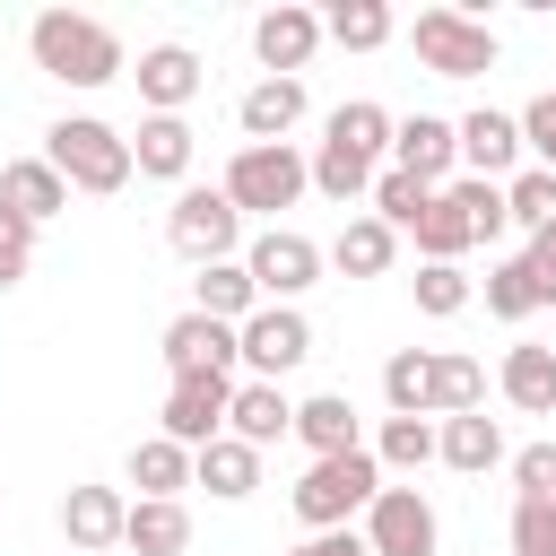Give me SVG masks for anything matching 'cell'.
I'll use <instances>...</instances> for the list:
<instances>
[{
  "label": "cell",
  "mask_w": 556,
  "mask_h": 556,
  "mask_svg": "<svg viewBox=\"0 0 556 556\" xmlns=\"http://www.w3.org/2000/svg\"><path fill=\"white\" fill-rule=\"evenodd\" d=\"M408 43H417V61L434 78H486L495 70V26L469 17V9H417Z\"/></svg>",
  "instance_id": "obj_5"
},
{
  "label": "cell",
  "mask_w": 556,
  "mask_h": 556,
  "mask_svg": "<svg viewBox=\"0 0 556 556\" xmlns=\"http://www.w3.org/2000/svg\"><path fill=\"white\" fill-rule=\"evenodd\" d=\"M235 348H243V374H252V382H278V374H295V365L313 356V321H304L295 304H261V313L235 330Z\"/></svg>",
  "instance_id": "obj_8"
},
{
  "label": "cell",
  "mask_w": 556,
  "mask_h": 556,
  "mask_svg": "<svg viewBox=\"0 0 556 556\" xmlns=\"http://www.w3.org/2000/svg\"><path fill=\"white\" fill-rule=\"evenodd\" d=\"M200 87H208V70H200L191 43H148V52H139V96H148V113H182Z\"/></svg>",
  "instance_id": "obj_16"
},
{
  "label": "cell",
  "mask_w": 556,
  "mask_h": 556,
  "mask_svg": "<svg viewBox=\"0 0 556 556\" xmlns=\"http://www.w3.org/2000/svg\"><path fill=\"white\" fill-rule=\"evenodd\" d=\"M122 547H130V556H182V547H191V513H182V504H130Z\"/></svg>",
  "instance_id": "obj_32"
},
{
  "label": "cell",
  "mask_w": 556,
  "mask_h": 556,
  "mask_svg": "<svg viewBox=\"0 0 556 556\" xmlns=\"http://www.w3.org/2000/svg\"><path fill=\"white\" fill-rule=\"evenodd\" d=\"M26 261H35V226L0 208V287H17V278H26Z\"/></svg>",
  "instance_id": "obj_44"
},
{
  "label": "cell",
  "mask_w": 556,
  "mask_h": 556,
  "mask_svg": "<svg viewBox=\"0 0 556 556\" xmlns=\"http://www.w3.org/2000/svg\"><path fill=\"white\" fill-rule=\"evenodd\" d=\"M226 434L252 443V452H269L278 434H295V400H287L278 382H235V417H226Z\"/></svg>",
  "instance_id": "obj_21"
},
{
  "label": "cell",
  "mask_w": 556,
  "mask_h": 556,
  "mask_svg": "<svg viewBox=\"0 0 556 556\" xmlns=\"http://www.w3.org/2000/svg\"><path fill=\"white\" fill-rule=\"evenodd\" d=\"M391 261H400V235H391L382 217H348L339 243H330V269H339V278H382Z\"/></svg>",
  "instance_id": "obj_27"
},
{
  "label": "cell",
  "mask_w": 556,
  "mask_h": 556,
  "mask_svg": "<svg viewBox=\"0 0 556 556\" xmlns=\"http://www.w3.org/2000/svg\"><path fill=\"white\" fill-rule=\"evenodd\" d=\"M130 486H139V504H182V486H191V452H182L174 434L130 443Z\"/></svg>",
  "instance_id": "obj_24"
},
{
  "label": "cell",
  "mask_w": 556,
  "mask_h": 556,
  "mask_svg": "<svg viewBox=\"0 0 556 556\" xmlns=\"http://www.w3.org/2000/svg\"><path fill=\"white\" fill-rule=\"evenodd\" d=\"M165 243H174L191 269L235 261V243H243V208L226 200V182H182L174 208H165Z\"/></svg>",
  "instance_id": "obj_4"
},
{
  "label": "cell",
  "mask_w": 556,
  "mask_h": 556,
  "mask_svg": "<svg viewBox=\"0 0 556 556\" xmlns=\"http://www.w3.org/2000/svg\"><path fill=\"white\" fill-rule=\"evenodd\" d=\"M0 208L26 217V226H52V217L70 208V182H61L43 156H9V165H0Z\"/></svg>",
  "instance_id": "obj_18"
},
{
  "label": "cell",
  "mask_w": 556,
  "mask_h": 556,
  "mask_svg": "<svg viewBox=\"0 0 556 556\" xmlns=\"http://www.w3.org/2000/svg\"><path fill=\"white\" fill-rule=\"evenodd\" d=\"M521 156H530V165H547V174H556V87H547V96H530V104H521Z\"/></svg>",
  "instance_id": "obj_42"
},
{
  "label": "cell",
  "mask_w": 556,
  "mask_h": 556,
  "mask_svg": "<svg viewBox=\"0 0 556 556\" xmlns=\"http://www.w3.org/2000/svg\"><path fill=\"white\" fill-rule=\"evenodd\" d=\"M513 556H556V504L547 495H513Z\"/></svg>",
  "instance_id": "obj_41"
},
{
  "label": "cell",
  "mask_w": 556,
  "mask_h": 556,
  "mask_svg": "<svg viewBox=\"0 0 556 556\" xmlns=\"http://www.w3.org/2000/svg\"><path fill=\"white\" fill-rule=\"evenodd\" d=\"M374 174H382V165H365V156H356V148H339V139H321V148H313V191H330L339 208L374 200Z\"/></svg>",
  "instance_id": "obj_31"
},
{
  "label": "cell",
  "mask_w": 556,
  "mask_h": 556,
  "mask_svg": "<svg viewBox=\"0 0 556 556\" xmlns=\"http://www.w3.org/2000/svg\"><path fill=\"white\" fill-rule=\"evenodd\" d=\"M252 52H261V70H269V78H304V61L321 52V17H313V9H295V0L261 9V17H252Z\"/></svg>",
  "instance_id": "obj_13"
},
{
  "label": "cell",
  "mask_w": 556,
  "mask_h": 556,
  "mask_svg": "<svg viewBox=\"0 0 556 556\" xmlns=\"http://www.w3.org/2000/svg\"><path fill=\"white\" fill-rule=\"evenodd\" d=\"M504 400L521 408V417H556V348H539V339H521V348H504Z\"/></svg>",
  "instance_id": "obj_22"
},
{
  "label": "cell",
  "mask_w": 556,
  "mask_h": 556,
  "mask_svg": "<svg viewBox=\"0 0 556 556\" xmlns=\"http://www.w3.org/2000/svg\"><path fill=\"white\" fill-rule=\"evenodd\" d=\"M426 200H434V182H417V174H400V165L374 174V217H382L391 235H408V226L426 217Z\"/></svg>",
  "instance_id": "obj_35"
},
{
  "label": "cell",
  "mask_w": 556,
  "mask_h": 556,
  "mask_svg": "<svg viewBox=\"0 0 556 556\" xmlns=\"http://www.w3.org/2000/svg\"><path fill=\"white\" fill-rule=\"evenodd\" d=\"M304 191H313V156H295L287 139H278V148H235V165H226V200H235L243 217H252V208L278 217V208H295Z\"/></svg>",
  "instance_id": "obj_6"
},
{
  "label": "cell",
  "mask_w": 556,
  "mask_h": 556,
  "mask_svg": "<svg viewBox=\"0 0 556 556\" xmlns=\"http://www.w3.org/2000/svg\"><path fill=\"white\" fill-rule=\"evenodd\" d=\"M504 208H513L521 235H547V226H556V174H547V165H521V174L504 182Z\"/></svg>",
  "instance_id": "obj_37"
},
{
  "label": "cell",
  "mask_w": 556,
  "mask_h": 556,
  "mask_svg": "<svg viewBox=\"0 0 556 556\" xmlns=\"http://www.w3.org/2000/svg\"><path fill=\"white\" fill-rule=\"evenodd\" d=\"M191 313H208V321H252L261 313V287H252V269L243 261H208L200 278H191Z\"/></svg>",
  "instance_id": "obj_23"
},
{
  "label": "cell",
  "mask_w": 556,
  "mask_h": 556,
  "mask_svg": "<svg viewBox=\"0 0 556 556\" xmlns=\"http://www.w3.org/2000/svg\"><path fill=\"white\" fill-rule=\"evenodd\" d=\"M521 261H530V278H539V304H556V226H547V235H530V243H521Z\"/></svg>",
  "instance_id": "obj_45"
},
{
  "label": "cell",
  "mask_w": 556,
  "mask_h": 556,
  "mask_svg": "<svg viewBox=\"0 0 556 556\" xmlns=\"http://www.w3.org/2000/svg\"><path fill=\"white\" fill-rule=\"evenodd\" d=\"M191 148H200V139H191L182 113H148L139 139H130V165H139L148 182H182V174H191Z\"/></svg>",
  "instance_id": "obj_20"
},
{
  "label": "cell",
  "mask_w": 556,
  "mask_h": 556,
  "mask_svg": "<svg viewBox=\"0 0 556 556\" xmlns=\"http://www.w3.org/2000/svg\"><path fill=\"white\" fill-rule=\"evenodd\" d=\"M426 382H434V356H426V348H400V356L382 365V400H391V417H426Z\"/></svg>",
  "instance_id": "obj_39"
},
{
  "label": "cell",
  "mask_w": 556,
  "mask_h": 556,
  "mask_svg": "<svg viewBox=\"0 0 556 556\" xmlns=\"http://www.w3.org/2000/svg\"><path fill=\"white\" fill-rule=\"evenodd\" d=\"M365 547L374 556H434L443 547V521H434V504L417 486H382L365 504Z\"/></svg>",
  "instance_id": "obj_9"
},
{
  "label": "cell",
  "mask_w": 556,
  "mask_h": 556,
  "mask_svg": "<svg viewBox=\"0 0 556 556\" xmlns=\"http://www.w3.org/2000/svg\"><path fill=\"white\" fill-rule=\"evenodd\" d=\"M408 287H417V313H434V321H452V313H469V278H460L452 261H426V269H417Z\"/></svg>",
  "instance_id": "obj_40"
},
{
  "label": "cell",
  "mask_w": 556,
  "mask_h": 556,
  "mask_svg": "<svg viewBox=\"0 0 556 556\" xmlns=\"http://www.w3.org/2000/svg\"><path fill=\"white\" fill-rule=\"evenodd\" d=\"M504 460V426L486 417V408H469V417H443V469H460V478H486Z\"/></svg>",
  "instance_id": "obj_28"
},
{
  "label": "cell",
  "mask_w": 556,
  "mask_h": 556,
  "mask_svg": "<svg viewBox=\"0 0 556 556\" xmlns=\"http://www.w3.org/2000/svg\"><path fill=\"white\" fill-rule=\"evenodd\" d=\"M226 417H235V374H182V382L165 391V434H174L182 452H208V443L226 434Z\"/></svg>",
  "instance_id": "obj_10"
},
{
  "label": "cell",
  "mask_w": 556,
  "mask_h": 556,
  "mask_svg": "<svg viewBox=\"0 0 556 556\" xmlns=\"http://www.w3.org/2000/svg\"><path fill=\"white\" fill-rule=\"evenodd\" d=\"M321 261H330V252H321L313 235H295V226H269V235H252V252H243L261 304H295V295L321 278Z\"/></svg>",
  "instance_id": "obj_7"
},
{
  "label": "cell",
  "mask_w": 556,
  "mask_h": 556,
  "mask_svg": "<svg viewBox=\"0 0 556 556\" xmlns=\"http://www.w3.org/2000/svg\"><path fill=\"white\" fill-rule=\"evenodd\" d=\"M391 130H400V122H391L382 104H365V96H356V104H339V113L321 122V139H339V148H356L365 165H382V156H391Z\"/></svg>",
  "instance_id": "obj_30"
},
{
  "label": "cell",
  "mask_w": 556,
  "mask_h": 556,
  "mask_svg": "<svg viewBox=\"0 0 556 556\" xmlns=\"http://www.w3.org/2000/svg\"><path fill=\"white\" fill-rule=\"evenodd\" d=\"M374 495H382V460L374 452H330L295 478V521L304 530H348Z\"/></svg>",
  "instance_id": "obj_3"
},
{
  "label": "cell",
  "mask_w": 556,
  "mask_h": 556,
  "mask_svg": "<svg viewBox=\"0 0 556 556\" xmlns=\"http://www.w3.org/2000/svg\"><path fill=\"white\" fill-rule=\"evenodd\" d=\"M321 35L339 52H374V43H391V9L382 0H339V9H321Z\"/></svg>",
  "instance_id": "obj_34"
},
{
  "label": "cell",
  "mask_w": 556,
  "mask_h": 556,
  "mask_svg": "<svg viewBox=\"0 0 556 556\" xmlns=\"http://www.w3.org/2000/svg\"><path fill=\"white\" fill-rule=\"evenodd\" d=\"M452 130H460V174H478V182H513V174L530 165V156H521V113L478 104V113H460Z\"/></svg>",
  "instance_id": "obj_11"
},
{
  "label": "cell",
  "mask_w": 556,
  "mask_h": 556,
  "mask_svg": "<svg viewBox=\"0 0 556 556\" xmlns=\"http://www.w3.org/2000/svg\"><path fill=\"white\" fill-rule=\"evenodd\" d=\"M408 235H417V252H426V261H452V269H460V252H469V243H478V235H469V217H460V200H452V191H434V200H426V217H417V226H408Z\"/></svg>",
  "instance_id": "obj_33"
},
{
  "label": "cell",
  "mask_w": 556,
  "mask_h": 556,
  "mask_svg": "<svg viewBox=\"0 0 556 556\" xmlns=\"http://www.w3.org/2000/svg\"><path fill=\"white\" fill-rule=\"evenodd\" d=\"M513 486L556 504V443H521V452H513Z\"/></svg>",
  "instance_id": "obj_43"
},
{
  "label": "cell",
  "mask_w": 556,
  "mask_h": 556,
  "mask_svg": "<svg viewBox=\"0 0 556 556\" xmlns=\"http://www.w3.org/2000/svg\"><path fill=\"white\" fill-rule=\"evenodd\" d=\"M374 460L408 478V469L443 460V426H434V417H382V434H374Z\"/></svg>",
  "instance_id": "obj_29"
},
{
  "label": "cell",
  "mask_w": 556,
  "mask_h": 556,
  "mask_svg": "<svg viewBox=\"0 0 556 556\" xmlns=\"http://www.w3.org/2000/svg\"><path fill=\"white\" fill-rule=\"evenodd\" d=\"M26 52H35V70L43 78H61V87H113L130 61H122V35L104 26V17H78V9H43L35 26H26Z\"/></svg>",
  "instance_id": "obj_1"
},
{
  "label": "cell",
  "mask_w": 556,
  "mask_h": 556,
  "mask_svg": "<svg viewBox=\"0 0 556 556\" xmlns=\"http://www.w3.org/2000/svg\"><path fill=\"white\" fill-rule=\"evenodd\" d=\"M287 556H374V547H365V530H313V539L287 547Z\"/></svg>",
  "instance_id": "obj_46"
},
{
  "label": "cell",
  "mask_w": 556,
  "mask_h": 556,
  "mask_svg": "<svg viewBox=\"0 0 556 556\" xmlns=\"http://www.w3.org/2000/svg\"><path fill=\"white\" fill-rule=\"evenodd\" d=\"M486 408V365L460 348H434V382H426V417H469Z\"/></svg>",
  "instance_id": "obj_26"
},
{
  "label": "cell",
  "mask_w": 556,
  "mask_h": 556,
  "mask_svg": "<svg viewBox=\"0 0 556 556\" xmlns=\"http://www.w3.org/2000/svg\"><path fill=\"white\" fill-rule=\"evenodd\" d=\"M43 165L70 182V191H87V200H113L139 165H130V139L113 130V122H96V113H61L52 130H43Z\"/></svg>",
  "instance_id": "obj_2"
},
{
  "label": "cell",
  "mask_w": 556,
  "mask_h": 556,
  "mask_svg": "<svg viewBox=\"0 0 556 556\" xmlns=\"http://www.w3.org/2000/svg\"><path fill=\"white\" fill-rule=\"evenodd\" d=\"M443 191L460 200V217H469V235H478V243H495V235L513 226V208H504V182H478V174H452Z\"/></svg>",
  "instance_id": "obj_38"
},
{
  "label": "cell",
  "mask_w": 556,
  "mask_h": 556,
  "mask_svg": "<svg viewBox=\"0 0 556 556\" xmlns=\"http://www.w3.org/2000/svg\"><path fill=\"white\" fill-rule=\"evenodd\" d=\"M391 165L443 191V182H452V165H460V130H452L443 113H408V122L391 130Z\"/></svg>",
  "instance_id": "obj_14"
},
{
  "label": "cell",
  "mask_w": 556,
  "mask_h": 556,
  "mask_svg": "<svg viewBox=\"0 0 556 556\" xmlns=\"http://www.w3.org/2000/svg\"><path fill=\"white\" fill-rule=\"evenodd\" d=\"M122 530H130V504H122L113 486H70V495H61V539H70V556H104V547H122Z\"/></svg>",
  "instance_id": "obj_15"
},
{
  "label": "cell",
  "mask_w": 556,
  "mask_h": 556,
  "mask_svg": "<svg viewBox=\"0 0 556 556\" xmlns=\"http://www.w3.org/2000/svg\"><path fill=\"white\" fill-rule=\"evenodd\" d=\"M191 486H208L217 504H243V495L261 486V452L235 443V434H217L208 452H191Z\"/></svg>",
  "instance_id": "obj_25"
},
{
  "label": "cell",
  "mask_w": 556,
  "mask_h": 556,
  "mask_svg": "<svg viewBox=\"0 0 556 556\" xmlns=\"http://www.w3.org/2000/svg\"><path fill=\"white\" fill-rule=\"evenodd\" d=\"M295 443H304L313 460H330V452H365V434H356V400H348V391H313V400H295Z\"/></svg>",
  "instance_id": "obj_19"
},
{
  "label": "cell",
  "mask_w": 556,
  "mask_h": 556,
  "mask_svg": "<svg viewBox=\"0 0 556 556\" xmlns=\"http://www.w3.org/2000/svg\"><path fill=\"white\" fill-rule=\"evenodd\" d=\"M235 122H243V148H278L304 122V78H252L243 104H235Z\"/></svg>",
  "instance_id": "obj_17"
},
{
  "label": "cell",
  "mask_w": 556,
  "mask_h": 556,
  "mask_svg": "<svg viewBox=\"0 0 556 556\" xmlns=\"http://www.w3.org/2000/svg\"><path fill=\"white\" fill-rule=\"evenodd\" d=\"M156 348H165V374H174V382H182V374H235V365H243L235 321H208V313H174Z\"/></svg>",
  "instance_id": "obj_12"
},
{
  "label": "cell",
  "mask_w": 556,
  "mask_h": 556,
  "mask_svg": "<svg viewBox=\"0 0 556 556\" xmlns=\"http://www.w3.org/2000/svg\"><path fill=\"white\" fill-rule=\"evenodd\" d=\"M486 313H495V321H530V313H539V278H530L521 252H504V261L486 269Z\"/></svg>",
  "instance_id": "obj_36"
}]
</instances>
